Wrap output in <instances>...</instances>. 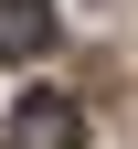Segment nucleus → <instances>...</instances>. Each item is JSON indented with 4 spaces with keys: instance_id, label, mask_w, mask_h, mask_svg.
Listing matches in <instances>:
<instances>
[{
    "instance_id": "obj_2",
    "label": "nucleus",
    "mask_w": 138,
    "mask_h": 149,
    "mask_svg": "<svg viewBox=\"0 0 138 149\" xmlns=\"http://www.w3.org/2000/svg\"><path fill=\"white\" fill-rule=\"evenodd\" d=\"M53 43V0H0V64H32Z\"/></svg>"
},
{
    "instance_id": "obj_1",
    "label": "nucleus",
    "mask_w": 138,
    "mask_h": 149,
    "mask_svg": "<svg viewBox=\"0 0 138 149\" xmlns=\"http://www.w3.org/2000/svg\"><path fill=\"white\" fill-rule=\"evenodd\" d=\"M74 139H85L74 96H21L11 107V149H74Z\"/></svg>"
}]
</instances>
